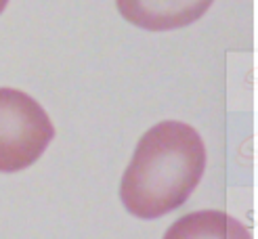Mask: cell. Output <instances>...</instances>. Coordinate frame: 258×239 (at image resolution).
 <instances>
[{
	"mask_svg": "<svg viewBox=\"0 0 258 239\" xmlns=\"http://www.w3.org/2000/svg\"><path fill=\"white\" fill-rule=\"evenodd\" d=\"M206 170V147L189 124L168 120L147 130L120 185L124 208L137 218H160L189 199Z\"/></svg>",
	"mask_w": 258,
	"mask_h": 239,
	"instance_id": "cell-1",
	"label": "cell"
},
{
	"mask_svg": "<svg viewBox=\"0 0 258 239\" xmlns=\"http://www.w3.org/2000/svg\"><path fill=\"white\" fill-rule=\"evenodd\" d=\"M55 128L42 105L15 88H0V172H19L44 153Z\"/></svg>",
	"mask_w": 258,
	"mask_h": 239,
	"instance_id": "cell-2",
	"label": "cell"
},
{
	"mask_svg": "<svg viewBox=\"0 0 258 239\" xmlns=\"http://www.w3.org/2000/svg\"><path fill=\"white\" fill-rule=\"evenodd\" d=\"M210 3H118L126 19L145 30H174L204 15Z\"/></svg>",
	"mask_w": 258,
	"mask_h": 239,
	"instance_id": "cell-3",
	"label": "cell"
},
{
	"mask_svg": "<svg viewBox=\"0 0 258 239\" xmlns=\"http://www.w3.org/2000/svg\"><path fill=\"white\" fill-rule=\"evenodd\" d=\"M164 239H252L246 224L216 210L191 212L178 218Z\"/></svg>",
	"mask_w": 258,
	"mask_h": 239,
	"instance_id": "cell-4",
	"label": "cell"
}]
</instances>
